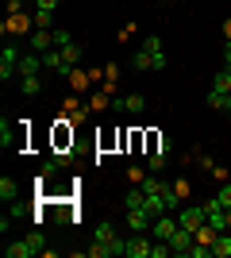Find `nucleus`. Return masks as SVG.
I'll return each instance as SVG.
<instances>
[{
	"instance_id": "obj_1",
	"label": "nucleus",
	"mask_w": 231,
	"mask_h": 258,
	"mask_svg": "<svg viewBox=\"0 0 231 258\" xmlns=\"http://www.w3.org/2000/svg\"><path fill=\"white\" fill-rule=\"evenodd\" d=\"M204 216H208L204 224H208L212 231H216V235H220V231H227V208H223L220 201H216V197H212L208 205H204Z\"/></svg>"
},
{
	"instance_id": "obj_2",
	"label": "nucleus",
	"mask_w": 231,
	"mask_h": 258,
	"mask_svg": "<svg viewBox=\"0 0 231 258\" xmlns=\"http://www.w3.org/2000/svg\"><path fill=\"white\" fill-rule=\"evenodd\" d=\"M177 227H181V224H177L174 216H158V220H154V224H150V235H154V239H162V243H170Z\"/></svg>"
},
{
	"instance_id": "obj_3",
	"label": "nucleus",
	"mask_w": 231,
	"mask_h": 258,
	"mask_svg": "<svg viewBox=\"0 0 231 258\" xmlns=\"http://www.w3.org/2000/svg\"><path fill=\"white\" fill-rule=\"evenodd\" d=\"M12 74H20V50L8 46V50L0 54V81H8Z\"/></svg>"
},
{
	"instance_id": "obj_4",
	"label": "nucleus",
	"mask_w": 231,
	"mask_h": 258,
	"mask_svg": "<svg viewBox=\"0 0 231 258\" xmlns=\"http://www.w3.org/2000/svg\"><path fill=\"white\" fill-rule=\"evenodd\" d=\"M204 220H208V216H204V208H181V216H177V224L189 227V231H200V227H204Z\"/></svg>"
},
{
	"instance_id": "obj_5",
	"label": "nucleus",
	"mask_w": 231,
	"mask_h": 258,
	"mask_svg": "<svg viewBox=\"0 0 231 258\" xmlns=\"http://www.w3.org/2000/svg\"><path fill=\"white\" fill-rule=\"evenodd\" d=\"M150 247L154 243L146 235H131L127 239V258H150Z\"/></svg>"
},
{
	"instance_id": "obj_6",
	"label": "nucleus",
	"mask_w": 231,
	"mask_h": 258,
	"mask_svg": "<svg viewBox=\"0 0 231 258\" xmlns=\"http://www.w3.org/2000/svg\"><path fill=\"white\" fill-rule=\"evenodd\" d=\"M193 235H197V231H189V227H177L174 239H170V247H174L177 254H189V250H193Z\"/></svg>"
},
{
	"instance_id": "obj_7",
	"label": "nucleus",
	"mask_w": 231,
	"mask_h": 258,
	"mask_svg": "<svg viewBox=\"0 0 231 258\" xmlns=\"http://www.w3.org/2000/svg\"><path fill=\"white\" fill-rule=\"evenodd\" d=\"M127 224H131V231H146L154 224V216L146 208H127Z\"/></svg>"
},
{
	"instance_id": "obj_8",
	"label": "nucleus",
	"mask_w": 231,
	"mask_h": 258,
	"mask_svg": "<svg viewBox=\"0 0 231 258\" xmlns=\"http://www.w3.org/2000/svg\"><path fill=\"white\" fill-rule=\"evenodd\" d=\"M143 50L154 58V70H162V66H166V50H162V39H158V35H150V39H146Z\"/></svg>"
},
{
	"instance_id": "obj_9",
	"label": "nucleus",
	"mask_w": 231,
	"mask_h": 258,
	"mask_svg": "<svg viewBox=\"0 0 231 258\" xmlns=\"http://www.w3.org/2000/svg\"><path fill=\"white\" fill-rule=\"evenodd\" d=\"M31 46H35V54L50 50V46H54V35H50V31H43V27H35V31H31Z\"/></svg>"
},
{
	"instance_id": "obj_10",
	"label": "nucleus",
	"mask_w": 231,
	"mask_h": 258,
	"mask_svg": "<svg viewBox=\"0 0 231 258\" xmlns=\"http://www.w3.org/2000/svg\"><path fill=\"white\" fill-rule=\"evenodd\" d=\"M77 62H81V46H77V43L62 46V74H69V70H73Z\"/></svg>"
},
{
	"instance_id": "obj_11",
	"label": "nucleus",
	"mask_w": 231,
	"mask_h": 258,
	"mask_svg": "<svg viewBox=\"0 0 231 258\" xmlns=\"http://www.w3.org/2000/svg\"><path fill=\"white\" fill-rule=\"evenodd\" d=\"M212 258H231V235L227 231H220L212 239Z\"/></svg>"
},
{
	"instance_id": "obj_12",
	"label": "nucleus",
	"mask_w": 231,
	"mask_h": 258,
	"mask_svg": "<svg viewBox=\"0 0 231 258\" xmlns=\"http://www.w3.org/2000/svg\"><path fill=\"white\" fill-rule=\"evenodd\" d=\"M39 66H43V54H23L20 58V74L31 77V74H39Z\"/></svg>"
},
{
	"instance_id": "obj_13",
	"label": "nucleus",
	"mask_w": 231,
	"mask_h": 258,
	"mask_svg": "<svg viewBox=\"0 0 231 258\" xmlns=\"http://www.w3.org/2000/svg\"><path fill=\"white\" fill-rule=\"evenodd\" d=\"M66 147H73V131L66 123H58L54 127V151H66Z\"/></svg>"
},
{
	"instance_id": "obj_14",
	"label": "nucleus",
	"mask_w": 231,
	"mask_h": 258,
	"mask_svg": "<svg viewBox=\"0 0 231 258\" xmlns=\"http://www.w3.org/2000/svg\"><path fill=\"white\" fill-rule=\"evenodd\" d=\"M208 108H216V112H231V93H208Z\"/></svg>"
},
{
	"instance_id": "obj_15",
	"label": "nucleus",
	"mask_w": 231,
	"mask_h": 258,
	"mask_svg": "<svg viewBox=\"0 0 231 258\" xmlns=\"http://www.w3.org/2000/svg\"><path fill=\"white\" fill-rule=\"evenodd\" d=\"M162 201H166V212H174L181 205V193H177V185H162Z\"/></svg>"
},
{
	"instance_id": "obj_16",
	"label": "nucleus",
	"mask_w": 231,
	"mask_h": 258,
	"mask_svg": "<svg viewBox=\"0 0 231 258\" xmlns=\"http://www.w3.org/2000/svg\"><path fill=\"white\" fill-rule=\"evenodd\" d=\"M16 193H20L16 177H0V201H16Z\"/></svg>"
},
{
	"instance_id": "obj_17",
	"label": "nucleus",
	"mask_w": 231,
	"mask_h": 258,
	"mask_svg": "<svg viewBox=\"0 0 231 258\" xmlns=\"http://www.w3.org/2000/svg\"><path fill=\"white\" fill-rule=\"evenodd\" d=\"M212 85H216V93H231V70H227V66L212 77Z\"/></svg>"
},
{
	"instance_id": "obj_18",
	"label": "nucleus",
	"mask_w": 231,
	"mask_h": 258,
	"mask_svg": "<svg viewBox=\"0 0 231 258\" xmlns=\"http://www.w3.org/2000/svg\"><path fill=\"white\" fill-rule=\"evenodd\" d=\"M131 70H154V58L146 50H135L131 54Z\"/></svg>"
},
{
	"instance_id": "obj_19",
	"label": "nucleus",
	"mask_w": 231,
	"mask_h": 258,
	"mask_svg": "<svg viewBox=\"0 0 231 258\" xmlns=\"http://www.w3.org/2000/svg\"><path fill=\"white\" fill-rule=\"evenodd\" d=\"M23 93H27V97H39V93H43V85H39V74L23 77Z\"/></svg>"
},
{
	"instance_id": "obj_20",
	"label": "nucleus",
	"mask_w": 231,
	"mask_h": 258,
	"mask_svg": "<svg viewBox=\"0 0 231 258\" xmlns=\"http://www.w3.org/2000/svg\"><path fill=\"white\" fill-rule=\"evenodd\" d=\"M93 239H97V243H112V239H116V227H112V224H100Z\"/></svg>"
},
{
	"instance_id": "obj_21",
	"label": "nucleus",
	"mask_w": 231,
	"mask_h": 258,
	"mask_svg": "<svg viewBox=\"0 0 231 258\" xmlns=\"http://www.w3.org/2000/svg\"><path fill=\"white\" fill-rule=\"evenodd\" d=\"M127 208H146V193L143 189H131V193H127Z\"/></svg>"
},
{
	"instance_id": "obj_22",
	"label": "nucleus",
	"mask_w": 231,
	"mask_h": 258,
	"mask_svg": "<svg viewBox=\"0 0 231 258\" xmlns=\"http://www.w3.org/2000/svg\"><path fill=\"white\" fill-rule=\"evenodd\" d=\"M8 258H31V247H27V239H23V243H12V247H8Z\"/></svg>"
},
{
	"instance_id": "obj_23",
	"label": "nucleus",
	"mask_w": 231,
	"mask_h": 258,
	"mask_svg": "<svg viewBox=\"0 0 231 258\" xmlns=\"http://www.w3.org/2000/svg\"><path fill=\"white\" fill-rule=\"evenodd\" d=\"M50 23H54V12H43V8H35V27H50Z\"/></svg>"
},
{
	"instance_id": "obj_24",
	"label": "nucleus",
	"mask_w": 231,
	"mask_h": 258,
	"mask_svg": "<svg viewBox=\"0 0 231 258\" xmlns=\"http://www.w3.org/2000/svg\"><path fill=\"white\" fill-rule=\"evenodd\" d=\"M162 166H166V151H154V154H150V162H146V170H150V173H158Z\"/></svg>"
},
{
	"instance_id": "obj_25",
	"label": "nucleus",
	"mask_w": 231,
	"mask_h": 258,
	"mask_svg": "<svg viewBox=\"0 0 231 258\" xmlns=\"http://www.w3.org/2000/svg\"><path fill=\"white\" fill-rule=\"evenodd\" d=\"M0 143H4V147H12V143H16V135H12V123H8V119H0Z\"/></svg>"
},
{
	"instance_id": "obj_26",
	"label": "nucleus",
	"mask_w": 231,
	"mask_h": 258,
	"mask_svg": "<svg viewBox=\"0 0 231 258\" xmlns=\"http://www.w3.org/2000/svg\"><path fill=\"white\" fill-rule=\"evenodd\" d=\"M27 247H31V254H39V250L46 247V239H43V231H35V235H27Z\"/></svg>"
},
{
	"instance_id": "obj_27",
	"label": "nucleus",
	"mask_w": 231,
	"mask_h": 258,
	"mask_svg": "<svg viewBox=\"0 0 231 258\" xmlns=\"http://www.w3.org/2000/svg\"><path fill=\"white\" fill-rule=\"evenodd\" d=\"M216 201H220L223 208H231V185H223V189H220V197H216Z\"/></svg>"
},
{
	"instance_id": "obj_28",
	"label": "nucleus",
	"mask_w": 231,
	"mask_h": 258,
	"mask_svg": "<svg viewBox=\"0 0 231 258\" xmlns=\"http://www.w3.org/2000/svg\"><path fill=\"white\" fill-rule=\"evenodd\" d=\"M54 46L62 50V46H69V31H54Z\"/></svg>"
},
{
	"instance_id": "obj_29",
	"label": "nucleus",
	"mask_w": 231,
	"mask_h": 258,
	"mask_svg": "<svg viewBox=\"0 0 231 258\" xmlns=\"http://www.w3.org/2000/svg\"><path fill=\"white\" fill-rule=\"evenodd\" d=\"M139 189H143V193H158V189H162V185L154 181V177H146V181H143V185H139Z\"/></svg>"
},
{
	"instance_id": "obj_30",
	"label": "nucleus",
	"mask_w": 231,
	"mask_h": 258,
	"mask_svg": "<svg viewBox=\"0 0 231 258\" xmlns=\"http://www.w3.org/2000/svg\"><path fill=\"white\" fill-rule=\"evenodd\" d=\"M54 173H58V158H50V162L43 166V177H54Z\"/></svg>"
},
{
	"instance_id": "obj_31",
	"label": "nucleus",
	"mask_w": 231,
	"mask_h": 258,
	"mask_svg": "<svg viewBox=\"0 0 231 258\" xmlns=\"http://www.w3.org/2000/svg\"><path fill=\"white\" fill-rule=\"evenodd\" d=\"M35 8H43V12H54V8H58V0H35Z\"/></svg>"
},
{
	"instance_id": "obj_32",
	"label": "nucleus",
	"mask_w": 231,
	"mask_h": 258,
	"mask_svg": "<svg viewBox=\"0 0 231 258\" xmlns=\"http://www.w3.org/2000/svg\"><path fill=\"white\" fill-rule=\"evenodd\" d=\"M223 66H227V70H231V43L223 46Z\"/></svg>"
},
{
	"instance_id": "obj_33",
	"label": "nucleus",
	"mask_w": 231,
	"mask_h": 258,
	"mask_svg": "<svg viewBox=\"0 0 231 258\" xmlns=\"http://www.w3.org/2000/svg\"><path fill=\"white\" fill-rule=\"evenodd\" d=\"M223 35H227V43H231V23H227V27H223Z\"/></svg>"
},
{
	"instance_id": "obj_34",
	"label": "nucleus",
	"mask_w": 231,
	"mask_h": 258,
	"mask_svg": "<svg viewBox=\"0 0 231 258\" xmlns=\"http://www.w3.org/2000/svg\"><path fill=\"white\" fill-rule=\"evenodd\" d=\"M227 227H231V208H227Z\"/></svg>"
}]
</instances>
